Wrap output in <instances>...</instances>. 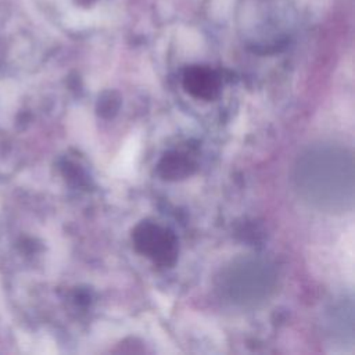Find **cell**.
I'll use <instances>...</instances> for the list:
<instances>
[{"label": "cell", "mask_w": 355, "mask_h": 355, "mask_svg": "<svg viewBox=\"0 0 355 355\" xmlns=\"http://www.w3.org/2000/svg\"><path fill=\"white\" fill-rule=\"evenodd\" d=\"M294 186L316 209L345 212L354 204V159L347 147L320 143L306 148L294 166Z\"/></svg>", "instance_id": "cell-1"}, {"label": "cell", "mask_w": 355, "mask_h": 355, "mask_svg": "<svg viewBox=\"0 0 355 355\" xmlns=\"http://www.w3.org/2000/svg\"><path fill=\"white\" fill-rule=\"evenodd\" d=\"M276 286L273 266L257 257H241L229 262L218 275L219 294L240 308H257L272 295Z\"/></svg>", "instance_id": "cell-2"}, {"label": "cell", "mask_w": 355, "mask_h": 355, "mask_svg": "<svg viewBox=\"0 0 355 355\" xmlns=\"http://www.w3.org/2000/svg\"><path fill=\"white\" fill-rule=\"evenodd\" d=\"M132 241L137 252L159 266L175 263L179 252L178 239L172 230L150 220H143L132 232Z\"/></svg>", "instance_id": "cell-3"}, {"label": "cell", "mask_w": 355, "mask_h": 355, "mask_svg": "<svg viewBox=\"0 0 355 355\" xmlns=\"http://www.w3.org/2000/svg\"><path fill=\"white\" fill-rule=\"evenodd\" d=\"M183 87L194 98L209 101L219 94L220 80L215 71L196 65L184 71Z\"/></svg>", "instance_id": "cell-4"}, {"label": "cell", "mask_w": 355, "mask_h": 355, "mask_svg": "<svg viewBox=\"0 0 355 355\" xmlns=\"http://www.w3.org/2000/svg\"><path fill=\"white\" fill-rule=\"evenodd\" d=\"M194 168V162L189 158V155L180 151H171L165 154L158 164L159 175L168 180L183 179L191 175Z\"/></svg>", "instance_id": "cell-5"}]
</instances>
